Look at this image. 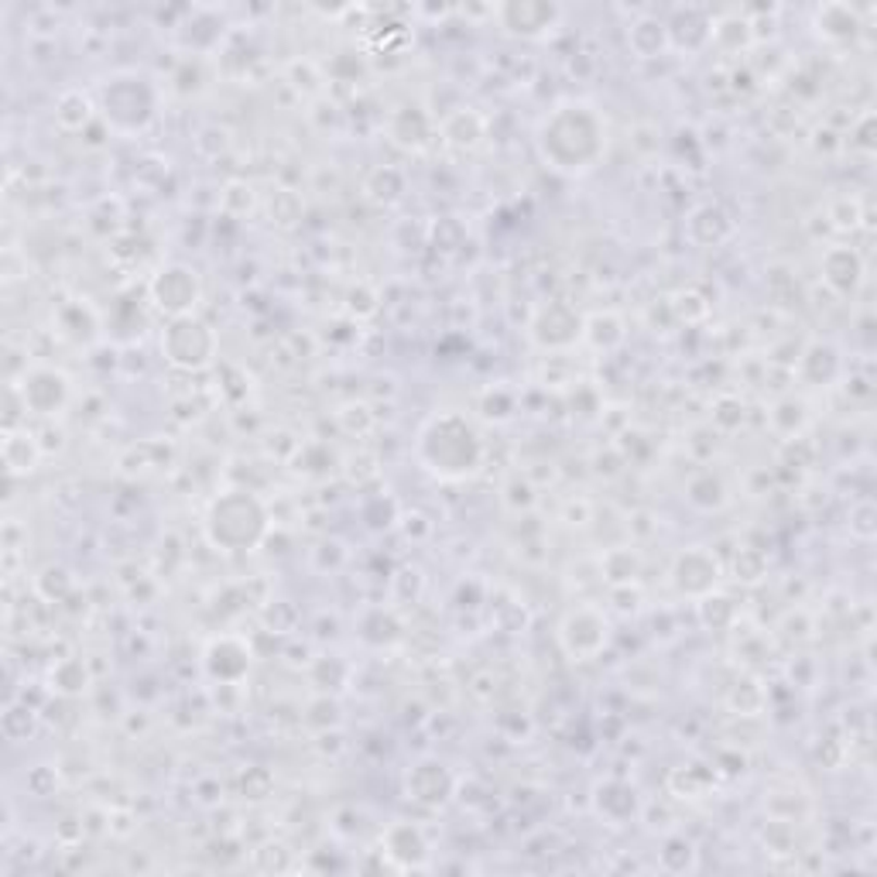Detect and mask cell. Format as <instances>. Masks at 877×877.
I'll use <instances>...</instances> for the list:
<instances>
[{
    "label": "cell",
    "instance_id": "15",
    "mask_svg": "<svg viewBox=\"0 0 877 877\" xmlns=\"http://www.w3.org/2000/svg\"><path fill=\"white\" fill-rule=\"evenodd\" d=\"M443 138L453 144V148H476L480 141L487 138V120L476 114L473 106H456L453 114L443 117Z\"/></svg>",
    "mask_w": 877,
    "mask_h": 877
},
{
    "label": "cell",
    "instance_id": "21",
    "mask_svg": "<svg viewBox=\"0 0 877 877\" xmlns=\"http://www.w3.org/2000/svg\"><path fill=\"white\" fill-rule=\"evenodd\" d=\"M641 573V556L638 548L631 545H618V548H607L603 559H600V576L603 583L610 586H631Z\"/></svg>",
    "mask_w": 877,
    "mask_h": 877
},
{
    "label": "cell",
    "instance_id": "10",
    "mask_svg": "<svg viewBox=\"0 0 877 877\" xmlns=\"http://www.w3.org/2000/svg\"><path fill=\"white\" fill-rule=\"evenodd\" d=\"M21 402L31 415H59L65 405H69V378L55 367H31L21 378Z\"/></svg>",
    "mask_w": 877,
    "mask_h": 877
},
{
    "label": "cell",
    "instance_id": "17",
    "mask_svg": "<svg viewBox=\"0 0 877 877\" xmlns=\"http://www.w3.org/2000/svg\"><path fill=\"white\" fill-rule=\"evenodd\" d=\"M813 25L826 41H850L861 31V14L850 4H823L813 14Z\"/></svg>",
    "mask_w": 877,
    "mask_h": 877
},
{
    "label": "cell",
    "instance_id": "25",
    "mask_svg": "<svg viewBox=\"0 0 877 877\" xmlns=\"http://www.w3.org/2000/svg\"><path fill=\"white\" fill-rule=\"evenodd\" d=\"M364 192H367V200H374L381 206H391V203H398L402 200V192H405V175L398 168H391V165H381L367 175V182H364Z\"/></svg>",
    "mask_w": 877,
    "mask_h": 877
},
{
    "label": "cell",
    "instance_id": "24",
    "mask_svg": "<svg viewBox=\"0 0 877 877\" xmlns=\"http://www.w3.org/2000/svg\"><path fill=\"white\" fill-rule=\"evenodd\" d=\"M583 340L589 346L603 349V354H610V349H618L624 343V322L613 313H597L583 322Z\"/></svg>",
    "mask_w": 877,
    "mask_h": 877
},
{
    "label": "cell",
    "instance_id": "12",
    "mask_svg": "<svg viewBox=\"0 0 877 877\" xmlns=\"http://www.w3.org/2000/svg\"><path fill=\"white\" fill-rule=\"evenodd\" d=\"M251 669V648L237 638H216L206 648V672L224 686H237Z\"/></svg>",
    "mask_w": 877,
    "mask_h": 877
},
{
    "label": "cell",
    "instance_id": "20",
    "mask_svg": "<svg viewBox=\"0 0 877 877\" xmlns=\"http://www.w3.org/2000/svg\"><path fill=\"white\" fill-rule=\"evenodd\" d=\"M627 46L638 59H658L665 49H669V28L665 21L658 17H638L634 25L627 28Z\"/></svg>",
    "mask_w": 877,
    "mask_h": 877
},
{
    "label": "cell",
    "instance_id": "8",
    "mask_svg": "<svg viewBox=\"0 0 877 877\" xmlns=\"http://www.w3.org/2000/svg\"><path fill=\"white\" fill-rule=\"evenodd\" d=\"M494 17L500 21V28L508 35L538 41L545 35H552L562 21L559 4H545V0H511V4L494 8Z\"/></svg>",
    "mask_w": 877,
    "mask_h": 877
},
{
    "label": "cell",
    "instance_id": "5",
    "mask_svg": "<svg viewBox=\"0 0 877 877\" xmlns=\"http://www.w3.org/2000/svg\"><path fill=\"white\" fill-rule=\"evenodd\" d=\"M103 114L120 130H141L155 117V90L141 76H117L103 86Z\"/></svg>",
    "mask_w": 877,
    "mask_h": 877
},
{
    "label": "cell",
    "instance_id": "1",
    "mask_svg": "<svg viewBox=\"0 0 877 877\" xmlns=\"http://www.w3.org/2000/svg\"><path fill=\"white\" fill-rule=\"evenodd\" d=\"M535 144H538V155L556 171L576 175V171H589L600 162L607 148V127L589 103L565 100L545 114V120L538 124Z\"/></svg>",
    "mask_w": 877,
    "mask_h": 877
},
{
    "label": "cell",
    "instance_id": "14",
    "mask_svg": "<svg viewBox=\"0 0 877 877\" xmlns=\"http://www.w3.org/2000/svg\"><path fill=\"white\" fill-rule=\"evenodd\" d=\"M823 281L837 295H853L864 281V260L853 247H829L823 254Z\"/></svg>",
    "mask_w": 877,
    "mask_h": 877
},
{
    "label": "cell",
    "instance_id": "7",
    "mask_svg": "<svg viewBox=\"0 0 877 877\" xmlns=\"http://www.w3.org/2000/svg\"><path fill=\"white\" fill-rule=\"evenodd\" d=\"M200 298H203V284H200V275L189 265H165L151 278V302H155L168 319L192 316Z\"/></svg>",
    "mask_w": 877,
    "mask_h": 877
},
{
    "label": "cell",
    "instance_id": "6",
    "mask_svg": "<svg viewBox=\"0 0 877 877\" xmlns=\"http://www.w3.org/2000/svg\"><path fill=\"white\" fill-rule=\"evenodd\" d=\"M610 638V621L603 618V610L580 603L562 618L559 624V648L573 658V662H589L607 648Z\"/></svg>",
    "mask_w": 877,
    "mask_h": 877
},
{
    "label": "cell",
    "instance_id": "28",
    "mask_svg": "<svg viewBox=\"0 0 877 877\" xmlns=\"http://www.w3.org/2000/svg\"><path fill=\"white\" fill-rule=\"evenodd\" d=\"M699 618H703L707 627H730V621L737 618V607L734 600L727 597H716V594H707L703 600H699Z\"/></svg>",
    "mask_w": 877,
    "mask_h": 877
},
{
    "label": "cell",
    "instance_id": "11",
    "mask_svg": "<svg viewBox=\"0 0 877 877\" xmlns=\"http://www.w3.org/2000/svg\"><path fill=\"white\" fill-rule=\"evenodd\" d=\"M529 333H532V343H538L542 349H562V346H573L576 340H583V319L569 309V305L548 302L535 313Z\"/></svg>",
    "mask_w": 877,
    "mask_h": 877
},
{
    "label": "cell",
    "instance_id": "22",
    "mask_svg": "<svg viewBox=\"0 0 877 877\" xmlns=\"http://www.w3.org/2000/svg\"><path fill=\"white\" fill-rule=\"evenodd\" d=\"M384 850L391 853V857H398L405 864H415L419 867L422 857H425V837H422V829L419 826H411V823H394L387 826L384 832Z\"/></svg>",
    "mask_w": 877,
    "mask_h": 877
},
{
    "label": "cell",
    "instance_id": "26",
    "mask_svg": "<svg viewBox=\"0 0 877 877\" xmlns=\"http://www.w3.org/2000/svg\"><path fill=\"white\" fill-rule=\"evenodd\" d=\"M49 683L62 696H82L90 689V669H86L82 658H62L59 665H52Z\"/></svg>",
    "mask_w": 877,
    "mask_h": 877
},
{
    "label": "cell",
    "instance_id": "31",
    "mask_svg": "<svg viewBox=\"0 0 877 877\" xmlns=\"http://www.w3.org/2000/svg\"><path fill=\"white\" fill-rule=\"evenodd\" d=\"M870 514H874V504L870 500H861L857 508H853V521H850V532L857 538H874V524H870Z\"/></svg>",
    "mask_w": 877,
    "mask_h": 877
},
{
    "label": "cell",
    "instance_id": "29",
    "mask_svg": "<svg viewBox=\"0 0 877 877\" xmlns=\"http://www.w3.org/2000/svg\"><path fill=\"white\" fill-rule=\"evenodd\" d=\"M0 727H4L8 740H28V734L35 730V710L21 707V703H11L4 720H0Z\"/></svg>",
    "mask_w": 877,
    "mask_h": 877
},
{
    "label": "cell",
    "instance_id": "13",
    "mask_svg": "<svg viewBox=\"0 0 877 877\" xmlns=\"http://www.w3.org/2000/svg\"><path fill=\"white\" fill-rule=\"evenodd\" d=\"M408 799L415 802H425V805H438V802H446L453 796V788H456V778L446 764H438V761H422V764H415L411 772H408Z\"/></svg>",
    "mask_w": 877,
    "mask_h": 877
},
{
    "label": "cell",
    "instance_id": "9",
    "mask_svg": "<svg viewBox=\"0 0 877 877\" xmlns=\"http://www.w3.org/2000/svg\"><path fill=\"white\" fill-rule=\"evenodd\" d=\"M672 586L675 594L703 600L707 594H713V586L720 583V562L713 552H707L703 545H692L686 552H678L672 562Z\"/></svg>",
    "mask_w": 877,
    "mask_h": 877
},
{
    "label": "cell",
    "instance_id": "4",
    "mask_svg": "<svg viewBox=\"0 0 877 877\" xmlns=\"http://www.w3.org/2000/svg\"><path fill=\"white\" fill-rule=\"evenodd\" d=\"M162 354L179 370H203L216 357V333L195 316L168 319L162 333Z\"/></svg>",
    "mask_w": 877,
    "mask_h": 877
},
{
    "label": "cell",
    "instance_id": "2",
    "mask_svg": "<svg viewBox=\"0 0 877 877\" xmlns=\"http://www.w3.org/2000/svg\"><path fill=\"white\" fill-rule=\"evenodd\" d=\"M419 459L443 480L473 476L484 463V443L476 429L456 411H443L429 419L419 435Z\"/></svg>",
    "mask_w": 877,
    "mask_h": 877
},
{
    "label": "cell",
    "instance_id": "18",
    "mask_svg": "<svg viewBox=\"0 0 877 877\" xmlns=\"http://www.w3.org/2000/svg\"><path fill=\"white\" fill-rule=\"evenodd\" d=\"M594 802L600 809V816L610 819L613 826H621V816L627 823L634 813H638V796H634V788L624 785V781H603V785H597Z\"/></svg>",
    "mask_w": 877,
    "mask_h": 877
},
{
    "label": "cell",
    "instance_id": "30",
    "mask_svg": "<svg viewBox=\"0 0 877 877\" xmlns=\"http://www.w3.org/2000/svg\"><path fill=\"white\" fill-rule=\"evenodd\" d=\"M55 576V569H46V573L38 576V594L46 597V600H62L65 594H69L73 589V580H69V573H59V580H52Z\"/></svg>",
    "mask_w": 877,
    "mask_h": 877
},
{
    "label": "cell",
    "instance_id": "27",
    "mask_svg": "<svg viewBox=\"0 0 877 877\" xmlns=\"http://www.w3.org/2000/svg\"><path fill=\"white\" fill-rule=\"evenodd\" d=\"M809 422V411L799 398H781L775 408H772V429L785 438H792L805 429Z\"/></svg>",
    "mask_w": 877,
    "mask_h": 877
},
{
    "label": "cell",
    "instance_id": "16",
    "mask_svg": "<svg viewBox=\"0 0 877 877\" xmlns=\"http://www.w3.org/2000/svg\"><path fill=\"white\" fill-rule=\"evenodd\" d=\"M689 240H696L699 247H716L723 244L730 233H734V224H730V216L723 213L720 206H699L692 216H689Z\"/></svg>",
    "mask_w": 877,
    "mask_h": 877
},
{
    "label": "cell",
    "instance_id": "3",
    "mask_svg": "<svg viewBox=\"0 0 877 877\" xmlns=\"http://www.w3.org/2000/svg\"><path fill=\"white\" fill-rule=\"evenodd\" d=\"M268 532V511L251 491H227L213 500L206 514V535L224 552H244L254 548Z\"/></svg>",
    "mask_w": 877,
    "mask_h": 877
},
{
    "label": "cell",
    "instance_id": "19",
    "mask_svg": "<svg viewBox=\"0 0 877 877\" xmlns=\"http://www.w3.org/2000/svg\"><path fill=\"white\" fill-rule=\"evenodd\" d=\"M41 463V446L28 429H8L4 435V467L8 473H31Z\"/></svg>",
    "mask_w": 877,
    "mask_h": 877
},
{
    "label": "cell",
    "instance_id": "23",
    "mask_svg": "<svg viewBox=\"0 0 877 877\" xmlns=\"http://www.w3.org/2000/svg\"><path fill=\"white\" fill-rule=\"evenodd\" d=\"M90 120H93V100H90V93L65 90L55 100V124L62 130H82Z\"/></svg>",
    "mask_w": 877,
    "mask_h": 877
}]
</instances>
